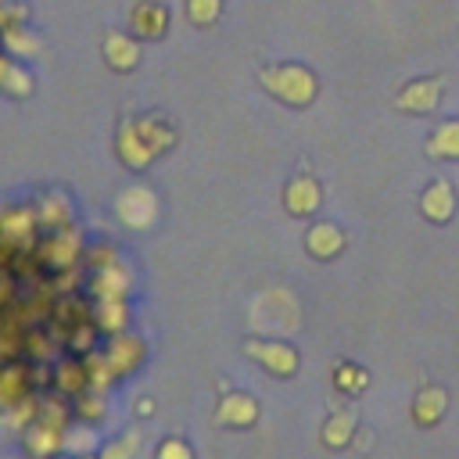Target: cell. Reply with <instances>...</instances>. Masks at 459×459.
I'll use <instances>...</instances> for the list:
<instances>
[{"instance_id": "obj_3", "label": "cell", "mask_w": 459, "mask_h": 459, "mask_svg": "<svg viewBox=\"0 0 459 459\" xmlns=\"http://www.w3.org/2000/svg\"><path fill=\"white\" fill-rule=\"evenodd\" d=\"M82 258V233L75 226H65V230H50L39 244H36V262L54 269V273H68L75 269Z\"/></svg>"}, {"instance_id": "obj_14", "label": "cell", "mask_w": 459, "mask_h": 459, "mask_svg": "<svg viewBox=\"0 0 459 459\" xmlns=\"http://www.w3.org/2000/svg\"><path fill=\"white\" fill-rule=\"evenodd\" d=\"M61 445H65V430L47 427L39 420H32L25 427V452L32 459H54V455H61Z\"/></svg>"}, {"instance_id": "obj_8", "label": "cell", "mask_w": 459, "mask_h": 459, "mask_svg": "<svg viewBox=\"0 0 459 459\" xmlns=\"http://www.w3.org/2000/svg\"><path fill=\"white\" fill-rule=\"evenodd\" d=\"M100 50H104V61H108L115 72H133V68L140 65V43H136L133 32H118V29L104 32Z\"/></svg>"}, {"instance_id": "obj_32", "label": "cell", "mask_w": 459, "mask_h": 459, "mask_svg": "<svg viewBox=\"0 0 459 459\" xmlns=\"http://www.w3.org/2000/svg\"><path fill=\"white\" fill-rule=\"evenodd\" d=\"M97 445V434L93 430H65V445H61V452H68V455H90V448Z\"/></svg>"}, {"instance_id": "obj_33", "label": "cell", "mask_w": 459, "mask_h": 459, "mask_svg": "<svg viewBox=\"0 0 459 459\" xmlns=\"http://www.w3.org/2000/svg\"><path fill=\"white\" fill-rule=\"evenodd\" d=\"M93 337H97V323H90V319L75 323L72 333H68V341H72L75 351H90V348H93Z\"/></svg>"}, {"instance_id": "obj_9", "label": "cell", "mask_w": 459, "mask_h": 459, "mask_svg": "<svg viewBox=\"0 0 459 459\" xmlns=\"http://www.w3.org/2000/svg\"><path fill=\"white\" fill-rule=\"evenodd\" d=\"M104 359L115 369V377L133 373L143 362V341L133 337V333H111V341L104 344Z\"/></svg>"}, {"instance_id": "obj_13", "label": "cell", "mask_w": 459, "mask_h": 459, "mask_svg": "<svg viewBox=\"0 0 459 459\" xmlns=\"http://www.w3.org/2000/svg\"><path fill=\"white\" fill-rule=\"evenodd\" d=\"M319 201H323V194H319V183L312 176H294L283 190V204L290 215H312L319 208Z\"/></svg>"}, {"instance_id": "obj_36", "label": "cell", "mask_w": 459, "mask_h": 459, "mask_svg": "<svg viewBox=\"0 0 459 459\" xmlns=\"http://www.w3.org/2000/svg\"><path fill=\"white\" fill-rule=\"evenodd\" d=\"M4 265H7V251L0 247V269H4Z\"/></svg>"}, {"instance_id": "obj_28", "label": "cell", "mask_w": 459, "mask_h": 459, "mask_svg": "<svg viewBox=\"0 0 459 459\" xmlns=\"http://www.w3.org/2000/svg\"><path fill=\"white\" fill-rule=\"evenodd\" d=\"M333 384H337V391H344V394H359V391L369 384V373H366L362 366L341 362V366H337V373H333Z\"/></svg>"}, {"instance_id": "obj_37", "label": "cell", "mask_w": 459, "mask_h": 459, "mask_svg": "<svg viewBox=\"0 0 459 459\" xmlns=\"http://www.w3.org/2000/svg\"><path fill=\"white\" fill-rule=\"evenodd\" d=\"M68 459H97V455H68Z\"/></svg>"}, {"instance_id": "obj_34", "label": "cell", "mask_w": 459, "mask_h": 459, "mask_svg": "<svg viewBox=\"0 0 459 459\" xmlns=\"http://www.w3.org/2000/svg\"><path fill=\"white\" fill-rule=\"evenodd\" d=\"M154 459H194V452H190L186 441H179V437H165V441L158 445Z\"/></svg>"}, {"instance_id": "obj_19", "label": "cell", "mask_w": 459, "mask_h": 459, "mask_svg": "<svg viewBox=\"0 0 459 459\" xmlns=\"http://www.w3.org/2000/svg\"><path fill=\"white\" fill-rule=\"evenodd\" d=\"M305 247H308L316 258H333V255H341V247H344V233H341L333 222H316V226L308 230V237H305Z\"/></svg>"}, {"instance_id": "obj_29", "label": "cell", "mask_w": 459, "mask_h": 459, "mask_svg": "<svg viewBox=\"0 0 459 459\" xmlns=\"http://www.w3.org/2000/svg\"><path fill=\"white\" fill-rule=\"evenodd\" d=\"M136 452H140V430H126L111 445H104L97 459H136Z\"/></svg>"}, {"instance_id": "obj_1", "label": "cell", "mask_w": 459, "mask_h": 459, "mask_svg": "<svg viewBox=\"0 0 459 459\" xmlns=\"http://www.w3.org/2000/svg\"><path fill=\"white\" fill-rule=\"evenodd\" d=\"M258 79H262V86H265L273 97H280V100L290 104V108L312 104V100H316V90H319L316 75H312L305 65H262V68H258Z\"/></svg>"}, {"instance_id": "obj_10", "label": "cell", "mask_w": 459, "mask_h": 459, "mask_svg": "<svg viewBox=\"0 0 459 459\" xmlns=\"http://www.w3.org/2000/svg\"><path fill=\"white\" fill-rule=\"evenodd\" d=\"M90 290H93L97 301H122V298L129 294V269H126L122 262H111V265L93 269Z\"/></svg>"}, {"instance_id": "obj_21", "label": "cell", "mask_w": 459, "mask_h": 459, "mask_svg": "<svg viewBox=\"0 0 459 459\" xmlns=\"http://www.w3.org/2000/svg\"><path fill=\"white\" fill-rule=\"evenodd\" d=\"M54 384L61 394H82L90 387V377H86V362H75V359H61L54 366Z\"/></svg>"}, {"instance_id": "obj_6", "label": "cell", "mask_w": 459, "mask_h": 459, "mask_svg": "<svg viewBox=\"0 0 459 459\" xmlns=\"http://www.w3.org/2000/svg\"><path fill=\"white\" fill-rule=\"evenodd\" d=\"M244 351H247L251 359H258V362H262L269 373H276V377H290V373L298 369V351H294L290 344H283V341H247Z\"/></svg>"}, {"instance_id": "obj_20", "label": "cell", "mask_w": 459, "mask_h": 459, "mask_svg": "<svg viewBox=\"0 0 459 459\" xmlns=\"http://www.w3.org/2000/svg\"><path fill=\"white\" fill-rule=\"evenodd\" d=\"M445 409H448V394L441 387H423L416 394V402H412V420L420 427H434L445 416Z\"/></svg>"}, {"instance_id": "obj_5", "label": "cell", "mask_w": 459, "mask_h": 459, "mask_svg": "<svg viewBox=\"0 0 459 459\" xmlns=\"http://www.w3.org/2000/svg\"><path fill=\"white\" fill-rule=\"evenodd\" d=\"M129 32L136 39H161L169 32V7L161 0H140L129 7Z\"/></svg>"}, {"instance_id": "obj_12", "label": "cell", "mask_w": 459, "mask_h": 459, "mask_svg": "<svg viewBox=\"0 0 459 459\" xmlns=\"http://www.w3.org/2000/svg\"><path fill=\"white\" fill-rule=\"evenodd\" d=\"M420 212L430 219V222H448L452 212H455V190L448 179H434L423 194H420Z\"/></svg>"}, {"instance_id": "obj_15", "label": "cell", "mask_w": 459, "mask_h": 459, "mask_svg": "<svg viewBox=\"0 0 459 459\" xmlns=\"http://www.w3.org/2000/svg\"><path fill=\"white\" fill-rule=\"evenodd\" d=\"M136 133H140V140L154 154H165L176 143V126L165 115H143V118H136Z\"/></svg>"}, {"instance_id": "obj_27", "label": "cell", "mask_w": 459, "mask_h": 459, "mask_svg": "<svg viewBox=\"0 0 459 459\" xmlns=\"http://www.w3.org/2000/svg\"><path fill=\"white\" fill-rule=\"evenodd\" d=\"M86 377H90V391H97V394L115 380V369L108 366L104 351H90L86 355Z\"/></svg>"}, {"instance_id": "obj_2", "label": "cell", "mask_w": 459, "mask_h": 459, "mask_svg": "<svg viewBox=\"0 0 459 459\" xmlns=\"http://www.w3.org/2000/svg\"><path fill=\"white\" fill-rule=\"evenodd\" d=\"M36 233H39V219H36V208L29 204H7L0 208V247L11 255H29L36 251Z\"/></svg>"}, {"instance_id": "obj_16", "label": "cell", "mask_w": 459, "mask_h": 459, "mask_svg": "<svg viewBox=\"0 0 459 459\" xmlns=\"http://www.w3.org/2000/svg\"><path fill=\"white\" fill-rule=\"evenodd\" d=\"M219 423L226 427H251L258 420V402L251 394H226L219 402V412H215Z\"/></svg>"}, {"instance_id": "obj_18", "label": "cell", "mask_w": 459, "mask_h": 459, "mask_svg": "<svg viewBox=\"0 0 459 459\" xmlns=\"http://www.w3.org/2000/svg\"><path fill=\"white\" fill-rule=\"evenodd\" d=\"M0 47H4V54H14V57H36V54L43 50L39 36H36L25 22L0 29Z\"/></svg>"}, {"instance_id": "obj_25", "label": "cell", "mask_w": 459, "mask_h": 459, "mask_svg": "<svg viewBox=\"0 0 459 459\" xmlns=\"http://www.w3.org/2000/svg\"><path fill=\"white\" fill-rule=\"evenodd\" d=\"M126 298L122 301H97L93 308V323L97 330H108V333H122L126 330Z\"/></svg>"}, {"instance_id": "obj_11", "label": "cell", "mask_w": 459, "mask_h": 459, "mask_svg": "<svg viewBox=\"0 0 459 459\" xmlns=\"http://www.w3.org/2000/svg\"><path fill=\"white\" fill-rule=\"evenodd\" d=\"M115 147H118V158H122V165H129V169H147V165L154 161V151H151V147L140 140V133H136V118L118 126Z\"/></svg>"}, {"instance_id": "obj_7", "label": "cell", "mask_w": 459, "mask_h": 459, "mask_svg": "<svg viewBox=\"0 0 459 459\" xmlns=\"http://www.w3.org/2000/svg\"><path fill=\"white\" fill-rule=\"evenodd\" d=\"M441 86H445V79H437V75H430V79H412V82L402 86V93L394 97V104H398L402 111L427 115V111L437 108V100H441Z\"/></svg>"}, {"instance_id": "obj_31", "label": "cell", "mask_w": 459, "mask_h": 459, "mask_svg": "<svg viewBox=\"0 0 459 459\" xmlns=\"http://www.w3.org/2000/svg\"><path fill=\"white\" fill-rule=\"evenodd\" d=\"M222 14V0H186V18L194 25H215Z\"/></svg>"}, {"instance_id": "obj_17", "label": "cell", "mask_w": 459, "mask_h": 459, "mask_svg": "<svg viewBox=\"0 0 459 459\" xmlns=\"http://www.w3.org/2000/svg\"><path fill=\"white\" fill-rule=\"evenodd\" d=\"M36 219H39L43 230H65V226H72V201H68L65 194L50 190V194L39 197V204H36Z\"/></svg>"}, {"instance_id": "obj_23", "label": "cell", "mask_w": 459, "mask_h": 459, "mask_svg": "<svg viewBox=\"0 0 459 459\" xmlns=\"http://www.w3.org/2000/svg\"><path fill=\"white\" fill-rule=\"evenodd\" d=\"M29 394V369L25 366H4L0 369V405H14Z\"/></svg>"}, {"instance_id": "obj_30", "label": "cell", "mask_w": 459, "mask_h": 459, "mask_svg": "<svg viewBox=\"0 0 459 459\" xmlns=\"http://www.w3.org/2000/svg\"><path fill=\"white\" fill-rule=\"evenodd\" d=\"M36 420L47 423V427L65 430L68 427V405L61 398H43V402H36Z\"/></svg>"}, {"instance_id": "obj_4", "label": "cell", "mask_w": 459, "mask_h": 459, "mask_svg": "<svg viewBox=\"0 0 459 459\" xmlns=\"http://www.w3.org/2000/svg\"><path fill=\"white\" fill-rule=\"evenodd\" d=\"M115 212H118V219H122L129 230H147V226L158 219V197H154V190H147V186H129V190L118 194Z\"/></svg>"}, {"instance_id": "obj_35", "label": "cell", "mask_w": 459, "mask_h": 459, "mask_svg": "<svg viewBox=\"0 0 459 459\" xmlns=\"http://www.w3.org/2000/svg\"><path fill=\"white\" fill-rule=\"evenodd\" d=\"M75 416H82V420H100L104 416V402L97 398V394H79L75 398Z\"/></svg>"}, {"instance_id": "obj_26", "label": "cell", "mask_w": 459, "mask_h": 459, "mask_svg": "<svg viewBox=\"0 0 459 459\" xmlns=\"http://www.w3.org/2000/svg\"><path fill=\"white\" fill-rule=\"evenodd\" d=\"M32 90H36L32 72H29L22 61H11V68H7V75H4V82H0V93H7V97H29Z\"/></svg>"}, {"instance_id": "obj_22", "label": "cell", "mask_w": 459, "mask_h": 459, "mask_svg": "<svg viewBox=\"0 0 459 459\" xmlns=\"http://www.w3.org/2000/svg\"><path fill=\"white\" fill-rule=\"evenodd\" d=\"M355 416L348 412V409H341V412H330V420L323 423V441L330 445V448H344L348 441H355Z\"/></svg>"}, {"instance_id": "obj_24", "label": "cell", "mask_w": 459, "mask_h": 459, "mask_svg": "<svg viewBox=\"0 0 459 459\" xmlns=\"http://www.w3.org/2000/svg\"><path fill=\"white\" fill-rule=\"evenodd\" d=\"M427 151H430L434 158H455V161H459V122H455V118L441 122V126L430 133Z\"/></svg>"}]
</instances>
